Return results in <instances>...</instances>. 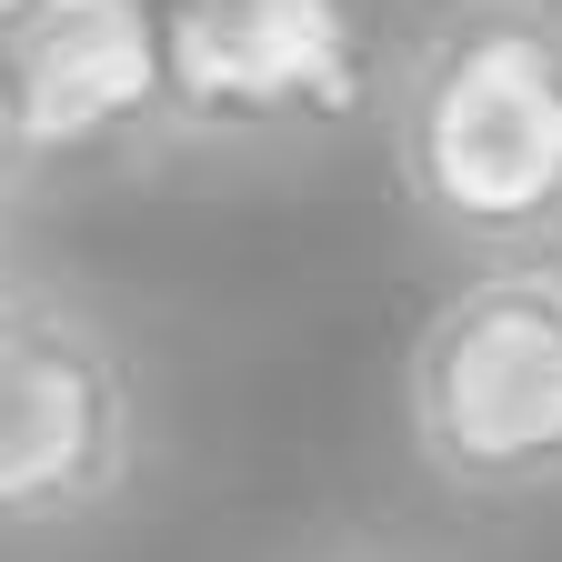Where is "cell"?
Wrapping results in <instances>:
<instances>
[{"label": "cell", "instance_id": "5", "mask_svg": "<svg viewBox=\"0 0 562 562\" xmlns=\"http://www.w3.org/2000/svg\"><path fill=\"white\" fill-rule=\"evenodd\" d=\"M0 60L41 171H101L181 140L161 0H11Z\"/></svg>", "mask_w": 562, "mask_h": 562}, {"label": "cell", "instance_id": "1", "mask_svg": "<svg viewBox=\"0 0 562 562\" xmlns=\"http://www.w3.org/2000/svg\"><path fill=\"white\" fill-rule=\"evenodd\" d=\"M382 151L462 261H562V0H442L402 50Z\"/></svg>", "mask_w": 562, "mask_h": 562}, {"label": "cell", "instance_id": "8", "mask_svg": "<svg viewBox=\"0 0 562 562\" xmlns=\"http://www.w3.org/2000/svg\"><path fill=\"white\" fill-rule=\"evenodd\" d=\"M0 21H11V0H0Z\"/></svg>", "mask_w": 562, "mask_h": 562}, {"label": "cell", "instance_id": "7", "mask_svg": "<svg viewBox=\"0 0 562 562\" xmlns=\"http://www.w3.org/2000/svg\"><path fill=\"white\" fill-rule=\"evenodd\" d=\"M312 562H382V552H312Z\"/></svg>", "mask_w": 562, "mask_h": 562}, {"label": "cell", "instance_id": "4", "mask_svg": "<svg viewBox=\"0 0 562 562\" xmlns=\"http://www.w3.org/2000/svg\"><path fill=\"white\" fill-rule=\"evenodd\" d=\"M131 472H140L131 341L91 302L0 271V532H70L111 513Z\"/></svg>", "mask_w": 562, "mask_h": 562}, {"label": "cell", "instance_id": "3", "mask_svg": "<svg viewBox=\"0 0 562 562\" xmlns=\"http://www.w3.org/2000/svg\"><path fill=\"white\" fill-rule=\"evenodd\" d=\"M181 140L281 151L382 121L402 81V0H161Z\"/></svg>", "mask_w": 562, "mask_h": 562}, {"label": "cell", "instance_id": "6", "mask_svg": "<svg viewBox=\"0 0 562 562\" xmlns=\"http://www.w3.org/2000/svg\"><path fill=\"white\" fill-rule=\"evenodd\" d=\"M41 181V151H31V121H21V91H11V60H0V201H21Z\"/></svg>", "mask_w": 562, "mask_h": 562}, {"label": "cell", "instance_id": "2", "mask_svg": "<svg viewBox=\"0 0 562 562\" xmlns=\"http://www.w3.org/2000/svg\"><path fill=\"white\" fill-rule=\"evenodd\" d=\"M412 462L472 503L562 492V261H472L402 351Z\"/></svg>", "mask_w": 562, "mask_h": 562}]
</instances>
